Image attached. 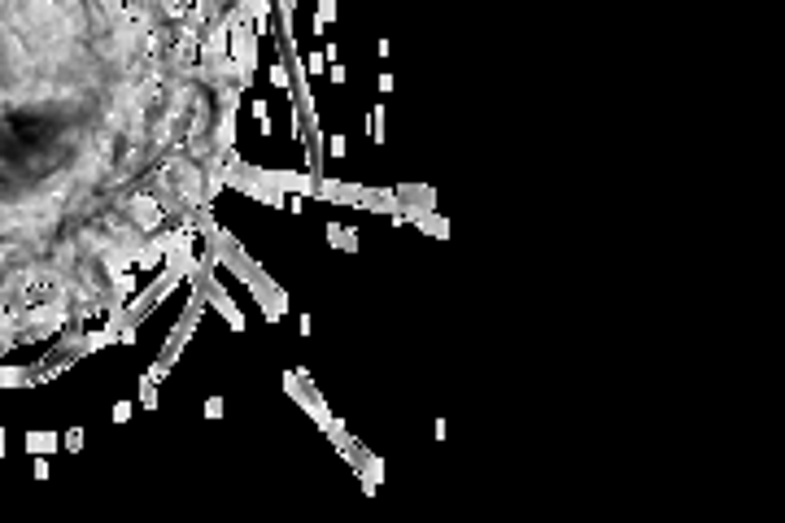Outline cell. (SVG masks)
Segmentation results:
<instances>
[{"label": "cell", "mask_w": 785, "mask_h": 523, "mask_svg": "<svg viewBox=\"0 0 785 523\" xmlns=\"http://www.w3.org/2000/svg\"><path fill=\"white\" fill-rule=\"evenodd\" d=\"M328 153L341 161V157H349V144H345V135H328Z\"/></svg>", "instance_id": "1"}]
</instances>
